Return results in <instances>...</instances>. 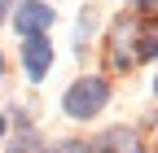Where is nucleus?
Returning <instances> with one entry per match:
<instances>
[{"mask_svg":"<svg viewBox=\"0 0 158 153\" xmlns=\"http://www.w3.org/2000/svg\"><path fill=\"white\" fill-rule=\"evenodd\" d=\"M106 105H110V79H101V74H84V79H75V83L66 88V96H62L66 118H75V123L97 118Z\"/></svg>","mask_w":158,"mask_h":153,"instance_id":"1","label":"nucleus"},{"mask_svg":"<svg viewBox=\"0 0 158 153\" xmlns=\"http://www.w3.org/2000/svg\"><path fill=\"white\" fill-rule=\"evenodd\" d=\"M53 153H141V149H136V136L127 127H110L92 140H57Z\"/></svg>","mask_w":158,"mask_h":153,"instance_id":"2","label":"nucleus"},{"mask_svg":"<svg viewBox=\"0 0 158 153\" xmlns=\"http://www.w3.org/2000/svg\"><path fill=\"white\" fill-rule=\"evenodd\" d=\"M57 22V13L48 0H18L13 5V31L31 40V35H48V26Z\"/></svg>","mask_w":158,"mask_h":153,"instance_id":"3","label":"nucleus"},{"mask_svg":"<svg viewBox=\"0 0 158 153\" xmlns=\"http://www.w3.org/2000/svg\"><path fill=\"white\" fill-rule=\"evenodd\" d=\"M136 40H141V26L132 22V18H118V22L110 26V66H136Z\"/></svg>","mask_w":158,"mask_h":153,"instance_id":"4","label":"nucleus"},{"mask_svg":"<svg viewBox=\"0 0 158 153\" xmlns=\"http://www.w3.org/2000/svg\"><path fill=\"white\" fill-rule=\"evenodd\" d=\"M22 70H27L31 83H40V79L53 70V40H48V35H31V40H22Z\"/></svg>","mask_w":158,"mask_h":153,"instance_id":"5","label":"nucleus"},{"mask_svg":"<svg viewBox=\"0 0 158 153\" xmlns=\"http://www.w3.org/2000/svg\"><path fill=\"white\" fill-rule=\"evenodd\" d=\"M13 123H18V131H13V140H9V153H48L44 140H40V131L27 123L22 109H13Z\"/></svg>","mask_w":158,"mask_h":153,"instance_id":"6","label":"nucleus"},{"mask_svg":"<svg viewBox=\"0 0 158 153\" xmlns=\"http://www.w3.org/2000/svg\"><path fill=\"white\" fill-rule=\"evenodd\" d=\"M136 61H158V26H141V40H136Z\"/></svg>","mask_w":158,"mask_h":153,"instance_id":"7","label":"nucleus"},{"mask_svg":"<svg viewBox=\"0 0 158 153\" xmlns=\"http://www.w3.org/2000/svg\"><path fill=\"white\" fill-rule=\"evenodd\" d=\"M88 35H92V9H84V13H79V31H75V48H79V53H84Z\"/></svg>","mask_w":158,"mask_h":153,"instance_id":"8","label":"nucleus"},{"mask_svg":"<svg viewBox=\"0 0 158 153\" xmlns=\"http://www.w3.org/2000/svg\"><path fill=\"white\" fill-rule=\"evenodd\" d=\"M132 5H136V9H149V13H154V5H158V0H132Z\"/></svg>","mask_w":158,"mask_h":153,"instance_id":"9","label":"nucleus"},{"mask_svg":"<svg viewBox=\"0 0 158 153\" xmlns=\"http://www.w3.org/2000/svg\"><path fill=\"white\" fill-rule=\"evenodd\" d=\"M9 5H13V0H0V22L9 18Z\"/></svg>","mask_w":158,"mask_h":153,"instance_id":"10","label":"nucleus"},{"mask_svg":"<svg viewBox=\"0 0 158 153\" xmlns=\"http://www.w3.org/2000/svg\"><path fill=\"white\" fill-rule=\"evenodd\" d=\"M5 131H9V118H5V114H0V140H5Z\"/></svg>","mask_w":158,"mask_h":153,"instance_id":"11","label":"nucleus"},{"mask_svg":"<svg viewBox=\"0 0 158 153\" xmlns=\"http://www.w3.org/2000/svg\"><path fill=\"white\" fill-rule=\"evenodd\" d=\"M0 74H5V57H0Z\"/></svg>","mask_w":158,"mask_h":153,"instance_id":"12","label":"nucleus"}]
</instances>
